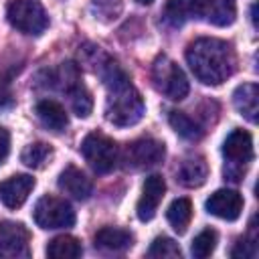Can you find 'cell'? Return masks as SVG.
<instances>
[{"label": "cell", "mask_w": 259, "mask_h": 259, "mask_svg": "<svg viewBox=\"0 0 259 259\" xmlns=\"http://www.w3.org/2000/svg\"><path fill=\"white\" fill-rule=\"evenodd\" d=\"M95 73L101 77L103 85L107 87V103H105L107 121L117 127L136 125L144 117L146 105L140 91L132 85L130 75L113 59L105 55H101Z\"/></svg>", "instance_id": "cell-1"}, {"label": "cell", "mask_w": 259, "mask_h": 259, "mask_svg": "<svg viewBox=\"0 0 259 259\" xmlns=\"http://www.w3.org/2000/svg\"><path fill=\"white\" fill-rule=\"evenodd\" d=\"M166 219L168 223L172 225V229L182 235L186 231V227L190 225V219H192V202L188 198H176L170 202L168 210H166Z\"/></svg>", "instance_id": "cell-22"}, {"label": "cell", "mask_w": 259, "mask_h": 259, "mask_svg": "<svg viewBox=\"0 0 259 259\" xmlns=\"http://www.w3.org/2000/svg\"><path fill=\"white\" fill-rule=\"evenodd\" d=\"M225 156V178L231 182H239L245 176L249 162L253 160V138L245 130H233L223 142Z\"/></svg>", "instance_id": "cell-3"}, {"label": "cell", "mask_w": 259, "mask_h": 259, "mask_svg": "<svg viewBox=\"0 0 259 259\" xmlns=\"http://www.w3.org/2000/svg\"><path fill=\"white\" fill-rule=\"evenodd\" d=\"M136 2H138V4H152L154 0H136Z\"/></svg>", "instance_id": "cell-30"}, {"label": "cell", "mask_w": 259, "mask_h": 259, "mask_svg": "<svg viewBox=\"0 0 259 259\" xmlns=\"http://www.w3.org/2000/svg\"><path fill=\"white\" fill-rule=\"evenodd\" d=\"M206 210L223 221H237L243 212V196L237 190L221 188L206 198Z\"/></svg>", "instance_id": "cell-11"}, {"label": "cell", "mask_w": 259, "mask_h": 259, "mask_svg": "<svg viewBox=\"0 0 259 259\" xmlns=\"http://www.w3.org/2000/svg\"><path fill=\"white\" fill-rule=\"evenodd\" d=\"M166 156V148L162 142L154 138H140L125 146L123 150V162L127 168L134 170H146L152 166H158Z\"/></svg>", "instance_id": "cell-8"}, {"label": "cell", "mask_w": 259, "mask_h": 259, "mask_svg": "<svg viewBox=\"0 0 259 259\" xmlns=\"http://www.w3.org/2000/svg\"><path fill=\"white\" fill-rule=\"evenodd\" d=\"M8 154H10V134L6 127L0 125V166L6 162Z\"/></svg>", "instance_id": "cell-29"}, {"label": "cell", "mask_w": 259, "mask_h": 259, "mask_svg": "<svg viewBox=\"0 0 259 259\" xmlns=\"http://www.w3.org/2000/svg\"><path fill=\"white\" fill-rule=\"evenodd\" d=\"M81 154L97 174L111 172L119 158L117 144L101 132H91L85 136V140L81 142Z\"/></svg>", "instance_id": "cell-6"}, {"label": "cell", "mask_w": 259, "mask_h": 259, "mask_svg": "<svg viewBox=\"0 0 259 259\" xmlns=\"http://www.w3.org/2000/svg\"><path fill=\"white\" fill-rule=\"evenodd\" d=\"M93 12L105 22L115 20L121 12V0H93Z\"/></svg>", "instance_id": "cell-27"}, {"label": "cell", "mask_w": 259, "mask_h": 259, "mask_svg": "<svg viewBox=\"0 0 259 259\" xmlns=\"http://www.w3.org/2000/svg\"><path fill=\"white\" fill-rule=\"evenodd\" d=\"M57 184H59V188H61L63 192H67L69 196H73V198H77V200H87V198L91 196V192H93V184H91V180L87 178V174H85L81 168L73 166V164L67 166V168L59 174Z\"/></svg>", "instance_id": "cell-13"}, {"label": "cell", "mask_w": 259, "mask_h": 259, "mask_svg": "<svg viewBox=\"0 0 259 259\" xmlns=\"http://www.w3.org/2000/svg\"><path fill=\"white\" fill-rule=\"evenodd\" d=\"M217 247V233L212 229H204L200 231L194 239H192V245H190V253L192 257L196 259H204L208 257Z\"/></svg>", "instance_id": "cell-25"}, {"label": "cell", "mask_w": 259, "mask_h": 259, "mask_svg": "<svg viewBox=\"0 0 259 259\" xmlns=\"http://www.w3.org/2000/svg\"><path fill=\"white\" fill-rule=\"evenodd\" d=\"M34 111H36V117L42 121V125L53 130V132H63L69 123L65 107L55 99H40L36 103Z\"/></svg>", "instance_id": "cell-17"}, {"label": "cell", "mask_w": 259, "mask_h": 259, "mask_svg": "<svg viewBox=\"0 0 259 259\" xmlns=\"http://www.w3.org/2000/svg\"><path fill=\"white\" fill-rule=\"evenodd\" d=\"M200 16H204L214 26H229L235 22L237 6L233 0H204Z\"/></svg>", "instance_id": "cell-18"}, {"label": "cell", "mask_w": 259, "mask_h": 259, "mask_svg": "<svg viewBox=\"0 0 259 259\" xmlns=\"http://www.w3.org/2000/svg\"><path fill=\"white\" fill-rule=\"evenodd\" d=\"M148 257H174V259H180L182 257V251H180L178 243H174L172 239H168V237H156L154 243L148 249Z\"/></svg>", "instance_id": "cell-26"}, {"label": "cell", "mask_w": 259, "mask_h": 259, "mask_svg": "<svg viewBox=\"0 0 259 259\" xmlns=\"http://www.w3.org/2000/svg\"><path fill=\"white\" fill-rule=\"evenodd\" d=\"M81 253H83V247L79 239L71 235H59L51 239L47 245V255L53 259H77L81 257Z\"/></svg>", "instance_id": "cell-20"}, {"label": "cell", "mask_w": 259, "mask_h": 259, "mask_svg": "<svg viewBox=\"0 0 259 259\" xmlns=\"http://www.w3.org/2000/svg\"><path fill=\"white\" fill-rule=\"evenodd\" d=\"M231 257H243V259L257 257V243H255V239H239L237 245L231 249Z\"/></svg>", "instance_id": "cell-28"}, {"label": "cell", "mask_w": 259, "mask_h": 259, "mask_svg": "<svg viewBox=\"0 0 259 259\" xmlns=\"http://www.w3.org/2000/svg\"><path fill=\"white\" fill-rule=\"evenodd\" d=\"M34 188V178L28 174H16L0 182V200L8 208H18L26 202L28 194Z\"/></svg>", "instance_id": "cell-12"}, {"label": "cell", "mask_w": 259, "mask_h": 259, "mask_svg": "<svg viewBox=\"0 0 259 259\" xmlns=\"http://www.w3.org/2000/svg\"><path fill=\"white\" fill-rule=\"evenodd\" d=\"M51 158H53V148L49 144H45V142H32L20 154L22 164L28 166V168H34V170L45 168Z\"/></svg>", "instance_id": "cell-24"}, {"label": "cell", "mask_w": 259, "mask_h": 259, "mask_svg": "<svg viewBox=\"0 0 259 259\" xmlns=\"http://www.w3.org/2000/svg\"><path fill=\"white\" fill-rule=\"evenodd\" d=\"M95 245L107 251H125L134 245V235L125 229L103 227L95 233Z\"/></svg>", "instance_id": "cell-19"}, {"label": "cell", "mask_w": 259, "mask_h": 259, "mask_svg": "<svg viewBox=\"0 0 259 259\" xmlns=\"http://www.w3.org/2000/svg\"><path fill=\"white\" fill-rule=\"evenodd\" d=\"M178 182L186 188H198L206 182L208 176V164L202 156H190L180 162V168L176 172Z\"/></svg>", "instance_id": "cell-15"}, {"label": "cell", "mask_w": 259, "mask_h": 259, "mask_svg": "<svg viewBox=\"0 0 259 259\" xmlns=\"http://www.w3.org/2000/svg\"><path fill=\"white\" fill-rule=\"evenodd\" d=\"M186 63L204 85H221L237 69V55L227 40L202 36L186 47Z\"/></svg>", "instance_id": "cell-2"}, {"label": "cell", "mask_w": 259, "mask_h": 259, "mask_svg": "<svg viewBox=\"0 0 259 259\" xmlns=\"http://www.w3.org/2000/svg\"><path fill=\"white\" fill-rule=\"evenodd\" d=\"M69 101H71V109L75 115L79 117H87L93 111V97L87 91V87L81 83V79H77L69 89H67Z\"/></svg>", "instance_id": "cell-23"}, {"label": "cell", "mask_w": 259, "mask_h": 259, "mask_svg": "<svg viewBox=\"0 0 259 259\" xmlns=\"http://www.w3.org/2000/svg\"><path fill=\"white\" fill-rule=\"evenodd\" d=\"M168 121H170L172 130H174L180 138H184V140L196 142V140H200L202 134H204V130H202L190 115H186L184 111H176V109H172V111L168 113Z\"/></svg>", "instance_id": "cell-21"}, {"label": "cell", "mask_w": 259, "mask_h": 259, "mask_svg": "<svg viewBox=\"0 0 259 259\" xmlns=\"http://www.w3.org/2000/svg\"><path fill=\"white\" fill-rule=\"evenodd\" d=\"M233 103L241 115H245L249 121H257L259 113V87L255 83H243L233 93Z\"/></svg>", "instance_id": "cell-16"}, {"label": "cell", "mask_w": 259, "mask_h": 259, "mask_svg": "<svg viewBox=\"0 0 259 259\" xmlns=\"http://www.w3.org/2000/svg\"><path fill=\"white\" fill-rule=\"evenodd\" d=\"M8 22L24 34H42L49 26V16L40 0H10L6 6Z\"/></svg>", "instance_id": "cell-5"}, {"label": "cell", "mask_w": 259, "mask_h": 259, "mask_svg": "<svg viewBox=\"0 0 259 259\" xmlns=\"http://www.w3.org/2000/svg\"><path fill=\"white\" fill-rule=\"evenodd\" d=\"M152 83L168 99L180 101L188 95L190 85L184 71L166 55H160L152 65Z\"/></svg>", "instance_id": "cell-4"}, {"label": "cell", "mask_w": 259, "mask_h": 259, "mask_svg": "<svg viewBox=\"0 0 259 259\" xmlns=\"http://www.w3.org/2000/svg\"><path fill=\"white\" fill-rule=\"evenodd\" d=\"M30 233L22 223L16 221H0V253L12 257L28 255Z\"/></svg>", "instance_id": "cell-9"}, {"label": "cell", "mask_w": 259, "mask_h": 259, "mask_svg": "<svg viewBox=\"0 0 259 259\" xmlns=\"http://www.w3.org/2000/svg\"><path fill=\"white\" fill-rule=\"evenodd\" d=\"M164 192H166V182L160 174H152L146 178L144 188H142V196L136 204V214L142 223L154 219V214H156V210L164 198Z\"/></svg>", "instance_id": "cell-10"}, {"label": "cell", "mask_w": 259, "mask_h": 259, "mask_svg": "<svg viewBox=\"0 0 259 259\" xmlns=\"http://www.w3.org/2000/svg\"><path fill=\"white\" fill-rule=\"evenodd\" d=\"M204 0H168L164 6V20L170 26H182L190 18H198L202 14Z\"/></svg>", "instance_id": "cell-14"}, {"label": "cell", "mask_w": 259, "mask_h": 259, "mask_svg": "<svg viewBox=\"0 0 259 259\" xmlns=\"http://www.w3.org/2000/svg\"><path fill=\"white\" fill-rule=\"evenodd\" d=\"M32 219L40 229H67L75 225V210L65 198L45 194L36 200Z\"/></svg>", "instance_id": "cell-7"}]
</instances>
